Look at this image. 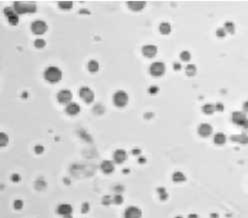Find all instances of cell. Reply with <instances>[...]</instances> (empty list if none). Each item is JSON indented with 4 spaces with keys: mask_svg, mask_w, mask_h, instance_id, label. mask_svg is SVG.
Returning <instances> with one entry per match:
<instances>
[{
    "mask_svg": "<svg viewBox=\"0 0 248 218\" xmlns=\"http://www.w3.org/2000/svg\"><path fill=\"white\" fill-rule=\"evenodd\" d=\"M44 78L50 83H57L62 78V71L56 66H49L44 71Z\"/></svg>",
    "mask_w": 248,
    "mask_h": 218,
    "instance_id": "6da1fadb",
    "label": "cell"
},
{
    "mask_svg": "<svg viewBox=\"0 0 248 218\" xmlns=\"http://www.w3.org/2000/svg\"><path fill=\"white\" fill-rule=\"evenodd\" d=\"M14 10L17 14H24V13H33L36 11V5L34 3H27V2H20L17 1L14 3Z\"/></svg>",
    "mask_w": 248,
    "mask_h": 218,
    "instance_id": "7a4b0ae2",
    "label": "cell"
},
{
    "mask_svg": "<svg viewBox=\"0 0 248 218\" xmlns=\"http://www.w3.org/2000/svg\"><path fill=\"white\" fill-rule=\"evenodd\" d=\"M128 94L123 90H118L113 96V102L117 107H124L128 103Z\"/></svg>",
    "mask_w": 248,
    "mask_h": 218,
    "instance_id": "3957f363",
    "label": "cell"
},
{
    "mask_svg": "<svg viewBox=\"0 0 248 218\" xmlns=\"http://www.w3.org/2000/svg\"><path fill=\"white\" fill-rule=\"evenodd\" d=\"M149 72L152 76H155V77H160V76H162L165 73V65H164V63L160 62V61L153 62L152 64L150 65Z\"/></svg>",
    "mask_w": 248,
    "mask_h": 218,
    "instance_id": "277c9868",
    "label": "cell"
},
{
    "mask_svg": "<svg viewBox=\"0 0 248 218\" xmlns=\"http://www.w3.org/2000/svg\"><path fill=\"white\" fill-rule=\"evenodd\" d=\"M79 96L86 103H91L94 100V92L89 87H85V86L79 89Z\"/></svg>",
    "mask_w": 248,
    "mask_h": 218,
    "instance_id": "5b68a950",
    "label": "cell"
},
{
    "mask_svg": "<svg viewBox=\"0 0 248 218\" xmlns=\"http://www.w3.org/2000/svg\"><path fill=\"white\" fill-rule=\"evenodd\" d=\"M31 30L34 34L41 35L44 34L47 30V24L43 20H36L31 24Z\"/></svg>",
    "mask_w": 248,
    "mask_h": 218,
    "instance_id": "8992f818",
    "label": "cell"
},
{
    "mask_svg": "<svg viewBox=\"0 0 248 218\" xmlns=\"http://www.w3.org/2000/svg\"><path fill=\"white\" fill-rule=\"evenodd\" d=\"M57 100L61 104H69L72 100V93L68 89H63L57 94Z\"/></svg>",
    "mask_w": 248,
    "mask_h": 218,
    "instance_id": "52a82bcc",
    "label": "cell"
},
{
    "mask_svg": "<svg viewBox=\"0 0 248 218\" xmlns=\"http://www.w3.org/2000/svg\"><path fill=\"white\" fill-rule=\"evenodd\" d=\"M142 211L136 206H129L124 212V218H141Z\"/></svg>",
    "mask_w": 248,
    "mask_h": 218,
    "instance_id": "ba28073f",
    "label": "cell"
},
{
    "mask_svg": "<svg viewBox=\"0 0 248 218\" xmlns=\"http://www.w3.org/2000/svg\"><path fill=\"white\" fill-rule=\"evenodd\" d=\"M231 119H232V122H233L234 124L242 126L243 123L246 121L247 117H246V114L244 112H241V111H235V112L232 113Z\"/></svg>",
    "mask_w": 248,
    "mask_h": 218,
    "instance_id": "9c48e42d",
    "label": "cell"
},
{
    "mask_svg": "<svg viewBox=\"0 0 248 218\" xmlns=\"http://www.w3.org/2000/svg\"><path fill=\"white\" fill-rule=\"evenodd\" d=\"M142 54L147 58H152L157 54V47L153 44H147L142 47Z\"/></svg>",
    "mask_w": 248,
    "mask_h": 218,
    "instance_id": "30bf717a",
    "label": "cell"
},
{
    "mask_svg": "<svg viewBox=\"0 0 248 218\" xmlns=\"http://www.w3.org/2000/svg\"><path fill=\"white\" fill-rule=\"evenodd\" d=\"M212 131H213V128L208 123H202L198 126V134L202 137H208L212 134Z\"/></svg>",
    "mask_w": 248,
    "mask_h": 218,
    "instance_id": "8fae6325",
    "label": "cell"
},
{
    "mask_svg": "<svg viewBox=\"0 0 248 218\" xmlns=\"http://www.w3.org/2000/svg\"><path fill=\"white\" fill-rule=\"evenodd\" d=\"M126 158H127V153H126V151L123 149H117L113 154V159H114L115 163H118V164L123 163L126 160Z\"/></svg>",
    "mask_w": 248,
    "mask_h": 218,
    "instance_id": "7c38bea8",
    "label": "cell"
},
{
    "mask_svg": "<svg viewBox=\"0 0 248 218\" xmlns=\"http://www.w3.org/2000/svg\"><path fill=\"white\" fill-rule=\"evenodd\" d=\"M73 208L72 206L68 203H62L57 207V213L59 215H62L63 217L66 215H70L72 213Z\"/></svg>",
    "mask_w": 248,
    "mask_h": 218,
    "instance_id": "4fadbf2b",
    "label": "cell"
},
{
    "mask_svg": "<svg viewBox=\"0 0 248 218\" xmlns=\"http://www.w3.org/2000/svg\"><path fill=\"white\" fill-rule=\"evenodd\" d=\"M100 168L102 170L104 173L106 174H110L112 173L115 169V165H114V162L110 161V160H104L102 163L100 165Z\"/></svg>",
    "mask_w": 248,
    "mask_h": 218,
    "instance_id": "5bb4252c",
    "label": "cell"
},
{
    "mask_svg": "<svg viewBox=\"0 0 248 218\" xmlns=\"http://www.w3.org/2000/svg\"><path fill=\"white\" fill-rule=\"evenodd\" d=\"M80 111V106L75 102H70L66 105V112L69 115H76Z\"/></svg>",
    "mask_w": 248,
    "mask_h": 218,
    "instance_id": "9a60e30c",
    "label": "cell"
},
{
    "mask_svg": "<svg viewBox=\"0 0 248 218\" xmlns=\"http://www.w3.org/2000/svg\"><path fill=\"white\" fill-rule=\"evenodd\" d=\"M145 4L146 3L144 1H129L127 3L128 7L133 11H140L141 9L145 7Z\"/></svg>",
    "mask_w": 248,
    "mask_h": 218,
    "instance_id": "2e32d148",
    "label": "cell"
},
{
    "mask_svg": "<svg viewBox=\"0 0 248 218\" xmlns=\"http://www.w3.org/2000/svg\"><path fill=\"white\" fill-rule=\"evenodd\" d=\"M231 140L235 141V142H238L240 144H247L248 143V135L245 133L233 135V136H231Z\"/></svg>",
    "mask_w": 248,
    "mask_h": 218,
    "instance_id": "e0dca14e",
    "label": "cell"
},
{
    "mask_svg": "<svg viewBox=\"0 0 248 218\" xmlns=\"http://www.w3.org/2000/svg\"><path fill=\"white\" fill-rule=\"evenodd\" d=\"M213 141L214 143L218 144V145H222L226 142V135L222 132H218L214 135V138H213Z\"/></svg>",
    "mask_w": 248,
    "mask_h": 218,
    "instance_id": "ac0fdd59",
    "label": "cell"
},
{
    "mask_svg": "<svg viewBox=\"0 0 248 218\" xmlns=\"http://www.w3.org/2000/svg\"><path fill=\"white\" fill-rule=\"evenodd\" d=\"M159 31L163 35H168L171 32V25L168 22H162L159 25Z\"/></svg>",
    "mask_w": 248,
    "mask_h": 218,
    "instance_id": "d6986e66",
    "label": "cell"
},
{
    "mask_svg": "<svg viewBox=\"0 0 248 218\" xmlns=\"http://www.w3.org/2000/svg\"><path fill=\"white\" fill-rule=\"evenodd\" d=\"M186 179V177L185 175L182 173V172L180 171H176L173 173V175H172V180H173L174 182H176V183H179V182H183L185 181Z\"/></svg>",
    "mask_w": 248,
    "mask_h": 218,
    "instance_id": "ffe728a7",
    "label": "cell"
},
{
    "mask_svg": "<svg viewBox=\"0 0 248 218\" xmlns=\"http://www.w3.org/2000/svg\"><path fill=\"white\" fill-rule=\"evenodd\" d=\"M87 67L90 72H97L99 70V63L96 60H91V61L88 62Z\"/></svg>",
    "mask_w": 248,
    "mask_h": 218,
    "instance_id": "44dd1931",
    "label": "cell"
},
{
    "mask_svg": "<svg viewBox=\"0 0 248 218\" xmlns=\"http://www.w3.org/2000/svg\"><path fill=\"white\" fill-rule=\"evenodd\" d=\"M202 110H203V112L207 115H211V114H213L214 113V111H215V105H212V104H205L203 106V108H202Z\"/></svg>",
    "mask_w": 248,
    "mask_h": 218,
    "instance_id": "7402d4cb",
    "label": "cell"
},
{
    "mask_svg": "<svg viewBox=\"0 0 248 218\" xmlns=\"http://www.w3.org/2000/svg\"><path fill=\"white\" fill-rule=\"evenodd\" d=\"M196 71H197V68H196V66H195L194 64H188L186 66V68H185V72H186V74L188 75V76H193V75H195Z\"/></svg>",
    "mask_w": 248,
    "mask_h": 218,
    "instance_id": "603a6c76",
    "label": "cell"
},
{
    "mask_svg": "<svg viewBox=\"0 0 248 218\" xmlns=\"http://www.w3.org/2000/svg\"><path fill=\"white\" fill-rule=\"evenodd\" d=\"M58 5H59V7L63 10H69L73 7V2L72 1H60Z\"/></svg>",
    "mask_w": 248,
    "mask_h": 218,
    "instance_id": "cb8c5ba5",
    "label": "cell"
},
{
    "mask_svg": "<svg viewBox=\"0 0 248 218\" xmlns=\"http://www.w3.org/2000/svg\"><path fill=\"white\" fill-rule=\"evenodd\" d=\"M224 29H225L226 32H228L230 34H233L235 32V25H234L233 22L228 21V22H226L224 24Z\"/></svg>",
    "mask_w": 248,
    "mask_h": 218,
    "instance_id": "d4e9b609",
    "label": "cell"
},
{
    "mask_svg": "<svg viewBox=\"0 0 248 218\" xmlns=\"http://www.w3.org/2000/svg\"><path fill=\"white\" fill-rule=\"evenodd\" d=\"M180 58L182 61H184V62H187V61H189V60L191 59V54L189 51H186V50H184V51H182L180 53Z\"/></svg>",
    "mask_w": 248,
    "mask_h": 218,
    "instance_id": "484cf974",
    "label": "cell"
},
{
    "mask_svg": "<svg viewBox=\"0 0 248 218\" xmlns=\"http://www.w3.org/2000/svg\"><path fill=\"white\" fill-rule=\"evenodd\" d=\"M158 193H159V197H160V199H162V200H165L168 198V193H167V191L166 189L164 188V187H160V188H158Z\"/></svg>",
    "mask_w": 248,
    "mask_h": 218,
    "instance_id": "4316f807",
    "label": "cell"
},
{
    "mask_svg": "<svg viewBox=\"0 0 248 218\" xmlns=\"http://www.w3.org/2000/svg\"><path fill=\"white\" fill-rule=\"evenodd\" d=\"M34 45H35V47H37V48H43L45 45H46V42H45V40L42 39V38H38L35 40V42H34Z\"/></svg>",
    "mask_w": 248,
    "mask_h": 218,
    "instance_id": "83f0119b",
    "label": "cell"
},
{
    "mask_svg": "<svg viewBox=\"0 0 248 218\" xmlns=\"http://www.w3.org/2000/svg\"><path fill=\"white\" fill-rule=\"evenodd\" d=\"M7 143H8V136L2 132L1 134H0V145L4 147Z\"/></svg>",
    "mask_w": 248,
    "mask_h": 218,
    "instance_id": "f1b7e54d",
    "label": "cell"
},
{
    "mask_svg": "<svg viewBox=\"0 0 248 218\" xmlns=\"http://www.w3.org/2000/svg\"><path fill=\"white\" fill-rule=\"evenodd\" d=\"M4 14L6 15L7 18H9L10 16H12V15L16 14V11H15L14 8H12V7H6L4 9Z\"/></svg>",
    "mask_w": 248,
    "mask_h": 218,
    "instance_id": "f546056e",
    "label": "cell"
},
{
    "mask_svg": "<svg viewBox=\"0 0 248 218\" xmlns=\"http://www.w3.org/2000/svg\"><path fill=\"white\" fill-rule=\"evenodd\" d=\"M8 21L10 24H12V25H17L18 22H19V18H18V14H14L12 15V16H10L8 18Z\"/></svg>",
    "mask_w": 248,
    "mask_h": 218,
    "instance_id": "4dcf8cb0",
    "label": "cell"
},
{
    "mask_svg": "<svg viewBox=\"0 0 248 218\" xmlns=\"http://www.w3.org/2000/svg\"><path fill=\"white\" fill-rule=\"evenodd\" d=\"M113 202L115 204H121L123 202V196L121 193H117L113 197Z\"/></svg>",
    "mask_w": 248,
    "mask_h": 218,
    "instance_id": "1f68e13d",
    "label": "cell"
},
{
    "mask_svg": "<svg viewBox=\"0 0 248 218\" xmlns=\"http://www.w3.org/2000/svg\"><path fill=\"white\" fill-rule=\"evenodd\" d=\"M226 31H225V29H224V27H221V28H219V29H217V31H216V35L218 37H224L225 35H226Z\"/></svg>",
    "mask_w": 248,
    "mask_h": 218,
    "instance_id": "d6a6232c",
    "label": "cell"
},
{
    "mask_svg": "<svg viewBox=\"0 0 248 218\" xmlns=\"http://www.w3.org/2000/svg\"><path fill=\"white\" fill-rule=\"evenodd\" d=\"M158 90H159V88L157 87V86L153 85V86H150V87H149L148 92H149L150 94L154 95V94H156V93H158Z\"/></svg>",
    "mask_w": 248,
    "mask_h": 218,
    "instance_id": "836d02e7",
    "label": "cell"
},
{
    "mask_svg": "<svg viewBox=\"0 0 248 218\" xmlns=\"http://www.w3.org/2000/svg\"><path fill=\"white\" fill-rule=\"evenodd\" d=\"M23 207V202L22 200H15L14 201V208H16L17 210L21 209Z\"/></svg>",
    "mask_w": 248,
    "mask_h": 218,
    "instance_id": "e575fe53",
    "label": "cell"
},
{
    "mask_svg": "<svg viewBox=\"0 0 248 218\" xmlns=\"http://www.w3.org/2000/svg\"><path fill=\"white\" fill-rule=\"evenodd\" d=\"M35 152H36L37 154H42L43 151H44V147L42 145H36L35 146Z\"/></svg>",
    "mask_w": 248,
    "mask_h": 218,
    "instance_id": "d590c367",
    "label": "cell"
},
{
    "mask_svg": "<svg viewBox=\"0 0 248 218\" xmlns=\"http://www.w3.org/2000/svg\"><path fill=\"white\" fill-rule=\"evenodd\" d=\"M112 201H113V198H112V197H110V196H105L104 198H103V204L108 205V204H110Z\"/></svg>",
    "mask_w": 248,
    "mask_h": 218,
    "instance_id": "8d00e7d4",
    "label": "cell"
},
{
    "mask_svg": "<svg viewBox=\"0 0 248 218\" xmlns=\"http://www.w3.org/2000/svg\"><path fill=\"white\" fill-rule=\"evenodd\" d=\"M89 208H90V206L89 204L87 203V202H85V203L82 204V207H81V210L83 213H87V212L89 211Z\"/></svg>",
    "mask_w": 248,
    "mask_h": 218,
    "instance_id": "74e56055",
    "label": "cell"
},
{
    "mask_svg": "<svg viewBox=\"0 0 248 218\" xmlns=\"http://www.w3.org/2000/svg\"><path fill=\"white\" fill-rule=\"evenodd\" d=\"M215 110L216 111H223L224 110V106L222 103H217L215 105Z\"/></svg>",
    "mask_w": 248,
    "mask_h": 218,
    "instance_id": "f35d334b",
    "label": "cell"
},
{
    "mask_svg": "<svg viewBox=\"0 0 248 218\" xmlns=\"http://www.w3.org/2000/svg\"><path fill=\"white\" fill-rule=\"evenodd\" d=\"M11 180L13 182H18L20 181V175L19 174H16V173H14L12 176H11Z\"/></svg>",
    "mask_w": 248,
    "mask_h": 218,
    "instance_id": "ab89813d",
    "label": "cell"
},
{
    "mask_svg": "<svg viewBox=\"0 0 248 218\" xmlns=\"http://www.w3.org/2000/svg\"><path fill=\"white\" fill-rule=\"evenodd\" d=\"M173 68H174V70H176V71H179V70L181 69V64L178 62H175L173 64Z\"/></svg>",
    "mask_w": 248,
    "mask_h": 218,
    "instance_id": "60d3db41",
    "label": "cell"
},
{
    "mask_svg": "<svg viewBox=\"0 0 248 218\" xmlns=\"http://www.w3.org/2000/svg\"><path fill=\"white\" fill-rule=\"evenodd\" d=\"M243 110H244V113H248V100L245 101L243 104Z\"/></svg>",
    "mask_w": 248,
    "mask_h": 218,
    "instance_id": "b9f144b4",
    "label": "cell"
},
{
    "mask_svg": "<svg viewBox=\"0 0 248 218\" xmlns=\"http://www.w3.org/2000/svg\"><path fill=\"white\" fill-rule=\"evenodd\" d=\"M242 127H243L245 130H248V118L246 119V121L243 123V125H242Z\"/></svg>",
    "mask_w": 248,
    "mask_h": 218,
    "instance_id": "7bdbcfd3",
    "label": "cell"
},
{
    "mask_svg": "<svg viewBox=\"0 0 248 218\" xmlns=\"http://www.w3.org/2000/svg\"><path fill=\"white\" fill-rule=\"evenodd\" d=\"M132 153L134 155H138V154H140V150L139 149H133L132 150Z\"/></svg>",
    "mask_w": 248,
    "mask_h": 218,
    "instance_id": "ee69618b",
    "label": "cell"
},
{
    "mask_svg": "<svg viewBox=\"0 0 248 218\" xmlns=\"http://www.w3.org/2000/svg\"><path fill=\"white\" fill-rule=\"evenodd\" d=\"M188 218H198V215L195 214V213H192V214L188 215Z\"/></svg>",
    "mask_w": 248,
    "mask_h": 218,
    "instance_id": "f6af8a7d",
    "label": "cell"
},
{
    "mask_svg": "<svg viewBox=\"0 0 248 218\" xmlns=\"http://www.w3.org/2000/svg\"><path fill=\"white\" fill-rule=\"evenodd\" d=\"M145 160H146V159H145V158H143V157H140V158L138 159V161L140 162V163H144Z\"/></svg>",
    "mask_w": 248,
    "mask_h": 218,
    "instance_id": "bcb514c9",
    "label": "cell"
},
{
    "mask_svg": "<svg viewBox=\"0 0 248 218\" xmlns=\"http://www.w3.org/2000/svg\"><path fill=\"white\" fill-rule=\"evenodd\" d=\"M64 218H72V216H71V214H70V215H66V216H64Z\"/></svg>",
    "mask_w": 248,
    "mask_h": 218,
    "instance_id": "7dc6e473",
    "label": "cell"
},
{
    "mask_svg": "<svg viewBox=\"0 0 248 218\" xmlns=\"http://www.w3.org/2000/svg\"><path fill=\"white\" fill-rule=\"evenodd\" d=\"M175 218H182V217H180V216H178V217H175Z\"/></svg>",
    "mask_w": 248,
    "mask_h": 218,
    "instance_id": "c3c4849f",
    "label": "cell"
}]
</instances>
